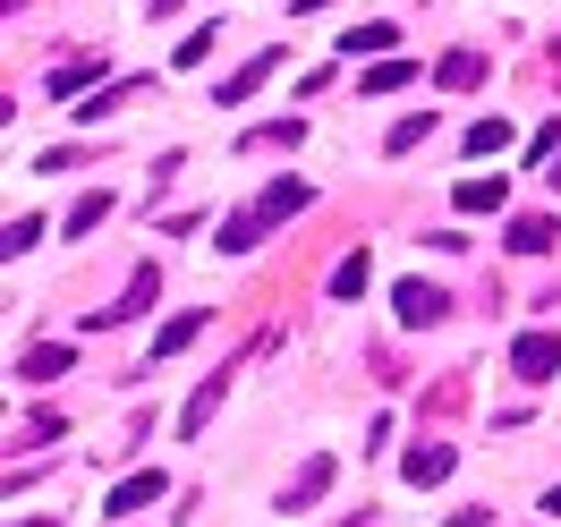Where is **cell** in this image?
<instances>
[{"mask_svg":"<svg viewBox=\"0 0 561 527\" xmlns=\"http://www.w3.org/2000/svg\"><path fill=\"white\" fill-rule=\"evenodd\" d=\"M502 196H511L502 171H493V179H459V213H502Z\"/></svg>","mask_w":561,"mask_h":527,"instance_id":"18","label":"cell"},{"mask_svg":"<svg viewBox=\"0 0 561 527\" xmlns=\"http://www.w3.org/2000/svg\"><path fill=\"white\" fill-rule=\"evenodd\" d=\"M316 205V187H307V179H273V187H264V196H255V205L247 213H230V221H221V255H247V247H264V230H273V221H289V213H307Z\"/></svg>","mask_w":561,"mask_h":527,"instance_id":"1","label":"cell"},{"mask_svg":"<svg viewBox=\"0 0 561 527\" xmlns=\"http://www.w3.org/2000/svg\"><path fill=\"white\" fill-rule=\"evenodd\" d=\"M162 493H171V477H162V468H137V477H119V485H111V519H137V511H153Z\"/></svg>","mask_w":561,"mask_h":527,"instance_id":"3","label":"cell"},{"mask_svg":"<svg viewBox=\"0 0 561 527\" xmlns=\"http://www.w3.org/2000/svg\"><path fill=\"white\" fill-rule=\"evenodd\" d=\"M434 85H443V94H477V85H485V51H443V60H434Z\"/></svg>","mask_w":561,"mask_h":527,"instance_id":"6","label":"cell"},{"mask_svg":"<svg viewBox=\"0 0 561 527\" xmlns=\"http://www.w3.org/2000/svg\"><path fill=\"white\" fill-rule=\"evenodd\" d=\"M561 153V119H545V128H536V145H527V162H553Z\"/></svg>","mask_w":561,"mask_h":527,"instance_id":"25","label":"cell"},{"mask_svg":"<svg viewBox=\"0 0 561 527\" xmlns=\"http://www.w3.org/2000/svg\"><path fill=\"white\" fill-rule=\"evenodd\" d=\"M502 145H511V119H477V128H468V153H477V162L502 153Z\"/></svg>","mask_w":561,"mask_h":527,"instance_id":"22","label":"cell"},{"mask_svg":"<svg viewBox=\"0 0 561 527\" xmlns=\"http://www.w3.org/2000/svg\"><path fill=\"white\" fill-rule=\"evenodd\" d=\"M26 527H51V519H26Z\"/></svg>","mask_w":561,"mask_h":527,"instance_id":"28","label":"cell"},{"mask_svg":"<svg viewBox=\"0 0 561 527\" xmlns=\"http://www.w3.org/2000/svg\"><path fill=\"white\" fill-rule=\"evenodd\" d=\"M289 145H307L298 119H264V128H247V153H289Z\"/></svg>","mask_w":561,"mask_h":527,"instance_id":"16","label":"cell"},{"mask_svg":"<svg viewBox=\"0 0 561 527\" xmlns=\"http://www.w3.org/2000/svg\"><path fill=\"white\" fill-rule=\"evenodd\" d=\"M451 468H459V451H451V443H417V451L400 459V477H409V485H443Z\"/></svg>","mask_w":561,"mask_h":527,"instance_id":"8","label":"cell"},{"mask_svg":"<svg viewBox=\"0 0 561 527\" xmlns=\"http://www.w3.org/2000/svg\"><path fill=\"white\" fill-rule=\"evenodd\" d=\"M153 298H162V273H153V264H137V273H128V289H119V307H103V316H94V332H111V323H128V316H145Z\"/></svg>","mask_w":561,"mask_h":527,"instance_id":"5","label":"cell"},{"mask_svg":"<svg viewBox=\"0 0 561 527\" xmlns=\"http://www.w3.org/2000/svg\"><path fill=\"white\" fill-rule=\"evenodd\" d=\"M289 9H332V0H289Z\"/></svg>","mask_w":561,"mask_h":527,"instance_id":"26","label":"cell"},{"mask_svg":"<svg viewBox=\"0 0 561 527\" xmlns=\"http://www.w3.org/2000/svg\"><path fill=\"white\" fill-rule=\"evenodd\" d=\"M553 69H561V51H553Z\"/></svg>","mask_w":561,"mask_h":527,"instance_id":"29","label":"cell"},{"mask_svg":"<svg viewBox=\"0 0 561 527\" xmlns=\"http://www.w3.org/2000/svg\"><path fill=\"white\" fill-rule=\"evenodd\" d=\"M280 69V43H264V51H255V60H239V69L221 77V103H247V94H255V85H264V77Z\"/></svg>","mask_w":561,"mask_h":527,"instance_id":"10","label":"cell"},{"mask_svg":"<svg viewBox=\"0 0 561 527\" xmlns=\"http://www.w3.org/2000/svg\"><path fill=\"white\" fill-rule=\"evenodd\" d=\"M553 239H561L553 213H519V221H511V255H545Z\"/></svg>","mask_w":561,"mask_h":527,"instance_id":"15","label":"cell"},{"mask_svg":"<svg viewBox=\"0 0 561 527\" xmlns=\"http://www.w3.org/2000/svg\"><path fill=\"white\" fill-rule=\"evenodd\" d=\"M69 366H77V357L60 350V341H35V350L18 357V383H60V375H69Z\"/></svg>","mask_w":561,"mask_h":527,"instance_id":"11","label":"cell"},{"mask_svg":"<svg viewBox=\"0 0 561 527\" xmlns=\"http://www.w3.org/2000/svg\"><path fill=\"white\" fill-rule=\"evenodd\" d=\"M196 332H205V307H187V316H171V323H162V332H153V357H145L137 375H153L162 357H179V350H187V341H196Z\"/></svg>","mask_w":561,"mask_h":527,"instance_id":"7","label":"cell"},{"mask_svg":"<svg viewBox=\"0 0 561 527\" xmlns=\"http://www.w3.org/2000/svg\"><path fill=\"white\" fill-rule=\"evenodd\" d=\"M366 282H375V264H366V247L332 264V298H366Z\"/></svg>","mask_w":561,"mask_h":527,"instance_id":"17","label":"cell"},{"mask_svg":"<svg viewBox=\"0 0 561 527\" xmlns=\"http://www.w3.org/2000/svg\"><path fill=\"white\" fill-rule=\"evenodd\" d=\"M425 137H434V111H409V119H400V128H391L383 145H391V153H417Z\"/></svg>","mask_w":561,"mask_h":527,"instance_id":"20","label":"cell"},{"mask_svg":"<svg viewBox=\"0 0 561 527\" xmlns=\"http://www.w3.org/2000/svg\"><path fill=\"white\" fill-rule=\"evenodd\" d=\"M43 239V221L35 213H18V221H9V230H0V255H9V264H18V255H26V247Z\"/></svg>","mask_w":561,"mask_h":527,"instance_id":"21","label":"cell"},{"mask_svg":"<svg viewBox=\"0 0 561 527\" xmlns=\"http://www.w3.org/2000/svg\"><path fill=\"white\" fill-rule=\"evenodd\" d=\"M409 77H417V69H409V60H375V69L357 77V94H400Z\"/></svg>","mask_w":561,"mask_h":527,"instance_id":"19","label":"cell"},{"mask_svg":"<svg viewBox=\"0 0 561 527\" xmlns=\"http://www.w3.org/2000/svg\"><path fill=\"white\" fill-rule=\"evenodd\" d=\"M391 43H400V26H391V18H366V26H350V35H341V51H350V60H357V51H366V60H383Z\"/></svg>","mask_w":561,"mask_h":527,"instance_id":"14","label":"cell"},{"mask_svg":"<svg viewBox=\"0 0 561 527\" xmlns=\"http://www.w3.org/2000/svg\"><path fill=\"white\" fill-rule=\"evenodd\" d=\"M545 511H561V485H553V493H545Z\"/></svg>","mask_w":561,"mask_h":527,"instance_id":"27","label":"cell"},{"mask_svg":"<svg viewBox=\"0 0 561 527\" xmlns=\"http://www.w3.org/2000/svg\"><path fill=\"white\" fill-rule=\"evenodd\" d=\"M553 179H561V171H553Z\"/></svg>","mask_w":561,"mask_h":527,"instance_id":"30","label":"cell"},{"mask_svg":"<svg viewBox=\"0 0 561 527\" xmlns=\"http://www.w3.org/2000/svg\"><path fill=\"white\" fill-rule=\"evenodd\" d=\"M332 477H341V468H332V451H316L307 468H298V485L280 493V511H307V502H323V493H332Z\"/></svg>","mask_w":561,"mask_h":527,"instance_id":"9","label":"cell"},{"mask_svg":"<svg viewBox=\"0 0 561 527\" xmlns=\"http://www.w3.org/2000/svg\"><path fill=\"white\" fill-rule=\"evenodd\" d=\"M145 85H153V77H119V85H103V94H85V103H69V111H77V119H111L119 103H137Z\"/></svg>","mask_w":561,"mask_h":527,"instance_id":"13","label":"cell"},{"mask_svg":"<svg viewBox=\"0 0 561 527\" xmlns=\"http://www.w3.org/2000/svg\"><path fill=\"white\" fill-rule=\"evenodd\" d=\"M511 366H519V383H553L561 375V332L545 323V332H519L511 341Z\"/></svg>","mask_w":561,"mask_h":527,"instance_id":"2","label":"cell"},{"mask_svg":"<svg viewBox=\"0 0 561 527\" xmlns=\"http://www.w3.org/2000/svg\"><path fill=\"white\" fill-rule=\"evenodd\" d=\"M221 391H230V375H205V383L187 391V409H179V434H205L213 409H221Z\"/></svg>","mask_w":561,"mask_h":527,"instance_id":"12","label":"cell"},{"mask_svg":"<svg viewBox=\"0 0 561 527\" xmlns=\"http://www.w3.org/2000/svg\"><path fill=\"white\" fill-rule=\"evenodd\" d=\"M391 307H400V323H409V332H425V323L451 316V298H443L434 282H400V289H391Z\"/></svg>","mask_w":561,"mask_h":527,"instance_id":"4","label":"cell"},{"mask_svg":"<svg viewBox=\"0 0 561 527\" xmlns=\"http://www.w3.org/2000/svg\"><path fill=\"white\" fill-rule=\"evenodd\" d=\"M103 69V60H94V51H85V60H60V69H51V94H77V85H85V77Z\"/></svg>","mask_w":561,"mask_h":527,"instance_id":"23","label":"cell"},{"mask_svg":"<svg viewBox=\"0 0 561 527\" xmlns=\"http://www.w3.org/2000/svg\"><path fill=\"white\" fill-rule=\"evenodd\" d=\"M94 221H111V196H77V213H69V230H77V239H85V230H94Z\"/></svg>","mask_w":561,"mask_h":527,"instance_id":"24","label":"cell"}]
</instances>
